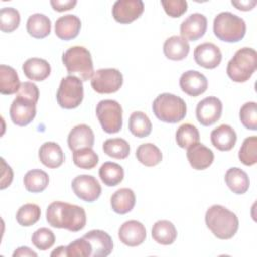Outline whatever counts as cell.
<instances>
[{"label": "cell", "instance_id": "6da1fadb", "mask_svg": "<svg viewBox=\"0 0 257 257\" xmlns=\"http://www.w3.org/2000/svg\"><path fill=\"white\" fill-rule=\"evenodd\" d=\"M46 221L53 228L78 232L86 225V214L80 206L55 201L46 209Z\"/></svg>", "mask_w": 257, "mask_h": 257}, {"label": "cell", "instance_id": "7a4b0ae2", "mask_svg": "<svg viewBox=\"0 0 257 257\" xmlns=\"http://www.w3.org/2000/svg\"><path fill=\"white\" fill-rule=\"evenodd\" d=\"M205 222L214 236L221 240L231 239L239 228L237 215L222 205L211 206L206 212Z\"/></svg>", "mask_w": 257, "mask_h": 257}, {"label": "cell", "instance_id": "3957f363", "mask_svg": "<svg viewBox=\"0 0 257 257\" xmlns=\"http://www.w3.org/2000/svg\"><path fill=\"white\" fill-rule=\"evenodd\" d=\"M153 112L158 119L168 123L181 121L187 113V104L183 98L173 93L159 94L152 104Z\"/></svg>", "mask_w": 257, "mask_h": 257}, {"label": "cell", "instance_id": "277c9868", "mask_svg": "<svg viewBox=\"0 0 257 257\" xmlns=\"http://www.w3.org/2000/svg\"><path fill=\"white\" fill-rule=\"evenodd\" d=\"M257 68V52L254 48L243 47L237 50L227 64V74L235 82H245Z\"/></svg>", "mask_w": 257, "mask_h": 257}, {"label": "cell", "instance_id": "5b68a950", "mask_svg": "<svg viewBox=\"0 0 257 257\" xmlns=\"http://www.w3.org/2000/svg\"><path fill=\"white\" fill-rule=\"evenodd\" d=\"M213 31L215 36L222 41L238 42L245 36L246 23L238 15L225 11L214 18Z\"/></svg>", "mask_w": 257, "mask_h": 257}, {"label": "cell", "instance_id": "8992f818", "mask_svg": "<svg viewBox=\"0 0 257 257\" xmlns=\"http://www.w3.org/2000/svg\"><path fill=\"white\" fill-rule=\"evenodd\" d=\"M62 62L69 75L77 74L82 81L88 80L94 73L91 54L83 46H71L65 50L62 54Z\"/></svg>", "mask_w": 257, "mask_h": 257}, {"label": "cell", "instance_id": "52a82bcc", "mask_svg": "<svg viewBox=\"0 0 257 257\" xmlns=\"http://www.w3.org/2000/svg\"><path fill=\"white\" fill-rule=\"evenodd\" d=\"M83 99L82 80L75 75H67L60 81L56 92V100L60 107L72 109L77 107Z\"/></svg>", "mask_w": 257, "mask_h": 257}, {"label": "cell", "instance_id": "ba28073f", "mask_svg": "<svg viewBox=\"0 0 257 257\" xmlns=\"http://www.w3.org/2000/svg\"><path fill=\"white\" fill-rule=\"evenodd\" d=\"M95 111L98 121L105 133L115 134L121 130L122 108L116 100H100L96 105Z\"/></svg>", "mask_w": 257, "mask_h": 257}, {"label": "cell", "instance_id": "9c48e42d", "mask_svg": "<svg viewBox=\"0 0 257 257\" xmlns=\"http://www.w3.org/2000/svg\"><path fill=\"white\" fill-rule=\"evenodd\" d=\"M90 83L97 93H113L121 87L123 76L116 68H100L94 71Z\"/></svg>", "mask_w": 257, "mask_h": 257}, {"label": "cell", "instance_id": "30bf717a", "mask_svg": "<svg viewBox=\"0 0 257 257\" xmlns=\"http://www.w3.org/2000/svg\"><path fill=\"white\" fill-rule=\"evenodd\" d=\"M73 193L82 201L92 203L101 194V186L91 175H78L71 182Z\"/></svg>", "mask_w": 257, "mask_h": 257}, {"label": "cell", "instance_id": "8fae6325", "mask_svg": "<svg viewBox=\"0 0 257 257\" xmlns=\"http://www.w3.org/2000/svg\"><path fill=\"white\" fill-rule=\"evenodd\" d=\"M222 110V101L216 96H208L198 102L196 116L202 125L210 126L220 119Z\"/></svg>", "mask_w": 257, "mask_h": 257}, {"label": "cell", "instance_id": "7c38bea8", "mask_svg": "<svg viewBox=\"0 0 257 257\" xmlns=\"http://www.w3.org/2000/svg\"><path fill=\"white\" fill-rule=\"evenodd\" d=\"M9 114L14 124L25 126L29 124L36 115V103L27 98L16 96L10 105Z\"/></svg>", "mask_w": 257, "mask_h": 257}, {"label": "cell", "instance_id": "4fadbf2b", "mask_svg": "<svg viewBox=\"0 0 257 257\" xmlns=\"http://www.w3.org/2000/svg\"><path fill=\"white\" fill-rule=\"evenodd\" d=\"M144 12L142 0H117L112 6V16L115 21L128 24L138 19Z\"/></svg>", "mask_w": 257, "mask_h": 257}, {"label": "cell", "instance_id": "5bb4252c", "mask_svg": "<svg viewBox=\"0 0 257 257\" xmlns=\"http://www.w3.org/2000/svg\"><path fill=\"white\" fill-rule=\"evenodd\" d=\"M194 58L198 65L207 69H213L221 63L222 52L214 43L204 42L195 48Z\"/></svg>", "mask_w": 257, "mask_h": 257}, {"label": "cell", "instance_id": "9a60e30c", "mask_svg": "<svg viewBox=\"0 0 257 257\" xmlns=\"http://www.w3.org/2000/svg\"><path fill=\"white\" fill-rule=\"evenodd\" d=\"M207 18L204 14L193 13L190 14L180 26V33L186 40L196 41L203 37L207 30Z\"/></svg>", "mask_w": 257, "mask_h": 257}, {"label": "cell", "instance_id": "2e32d148", "mask_svg": "<svg viewBox=\"0 0 257 257\" xmlns=\"http://www.w3.org/2000/svg\"><path fill=\"white\" fill-rule=\"evenodd\" d=\"M180 87L188 95L196 97L207 90L208 80L203 73L197 70H188L180 77Z\"/></svg>", "mask_w": 257, "mask_h": 257}, {"label": "cell", "instance_id": "e0dca14e", "mask_svg": "<svg viewBox=\"0 0 257 257\" xmlns=\"http://www.w3.org/2000/svg\"><path fill=\"white\" fill-rule=\"evenodd\" d=\"M146 236L145 226L137 220L126 221L118 229L119 240L130 247L141 245L145 241Z\"/></svg>", "mask_w": 257, "mask_h": 257}, {"label": "cell", "instance_id": "ac0fdd59", "mask_svg": "<svg viewBox=\"0 0 257 257\" xmlns=\"http://www.w3.org/2000/svg\"><path fill=\"white\" fill-rule=\"evenodd\" d=\"M85 238L92 247V257H106L113 249V242L111 237L102 230H91L87 232Z\"/></svg>", "mask_w": 257, "mask_h": 257}, {"label": "cell", "instance_id": "d6986e66", "mask_svg": "<svg viewBox=\"0 0 257 257\" xmlns=\"http://www.w3.org/2000/svg\"><path fill=\"white\" fill-rule=\"evenodd\" d=\"M94 144V134L90 126L81 123L71 128L67 137V145L74 152L83 148H92Z\"/></svg>", "mask_w": 257, "mask_h": 257}, {"label": "cell", "instance_id": "ffe728a7", "mask_svg": "<svg viewBox=\"0 0 257 257\" xmlns=\"http://www.w3.org/2000/svg\"><path fill=\"white\" fill-rule=\"evenodd\" d=\"M187 159L193 169L205 170L214 162V153L202 143H197L188 148Z\"/></svg>", "mask_w": 257, "mask_h": 257}, {"label": "cell", "instance_id": "44dd1931", "mask_svg": "<svg viewBox=\"0 0 257 257\" xmlns=\"http://www.w3.org/2000/svg\"><path fill=\"white\" fill-rule=\"evenodd\" d=\"M81 28L80 19L73 14L60 16L55 21V34L62 40H70L75 38Z\"/></svg>", "mask_w": 257, "mask_h": 257}, {"label": "cell", "instance_id": "7402d4cb", "mask_svg": "<svg viewBox=\"0 0 257 257\" xmlns=\"http://www.w3.org/2000/svg\"><path fill=\"white\" fill-rule=\"evenodd\" d=\"M236 141V132L229 124H221L211 132V143L219 151L227 152L232 150Z\"/></svg>", "mask_w": 257, "mask_h": 257}, {"label": "cell", "instance_id": "603a6c76", "mask_svg": "<svg viewBox=\"0 0 257 257\" xmlns=\"http://www.w3.org/2000/svg\"><path fill=\"white\" fill-rule=\"evenodd\" d=\"M40 162L47 168L56 169L64 162V153L61 147L54 142H45L38 151Z\"/></svg>", "mask_w": 257, "mask_h": 257}, {"label": "cell", "instance_id": "cb8c5ba5", "mask_svg": "<svg viewBox=\"0 0 257 257\" xmlns=\"http://www.w3.org/2000/svg\"><path fill=\"white\" fill-rule=\"evenodd\" d=\"M164 54L171 60H182L186 58L190 51L188 40L179 35H173L167 38L163 45Z\"/></svg>", "mask_w": 257, "mask_h": 257}, {"label": "cell", "instance_id": "d4e9b609", "mask_svg": "<svg viewBox=\"0 0 257 257\" xmlns=\"http://www.w3.org/2000/svg\"><path fill=\"white\" fill-rule=\"evenodd\" d=\"M22 70L28 79L42 81L49 76L51 72V67L48 61H46L45 59L31 57L22 64Z\"/></svg>", "mask_w": 257, "mask_h": 257}, {"label": "cell", "instance_id": "484cf974", "mask_svg": "<svg viewBox=\"0 0 257 257\" xmlns=\"http://www.w3.org/2000/svg\"><path fill=\"white\" fill-rule=\"evenodd\" d=\"M136 204V196L132 189L121 188L115 191L110 197L111 209L120 215L126 214L133 210Z\"/></svg>", "mask_w": 257, "mask_h": 257}, {"label": "cell", "instance_id": "4316f807", "mask_svg": "<svg viewBox=\"0 0 257 257\" xmlns=\"http://www.w3.org/2000/svg\"><path fill=\"white\" fill-rule=\"evenodd\" d=\"M225 182L229 189L237 194H245L250 186V180L245 171L238 167H233L227 170L225 174Z\"/></svg>", "mask_w": 257, "mask_h": 257}, {"label": "cell", "instance_id": "83f0119b", "mask_svg": "<svg viewBox=\"0 0 257 257\" xmlns=\"http://www.w3.org/2000/svg\"><path fill=\"white\" fill-rule=\"evenodd\" d=\"M26 30L28 34L34 38H44L49 35L51 31V21L42 13H34L27 19Z\"/></svg>", "mask_w": 257, "mask_h": 257}, {"label": "cell", "instance_id": "f1b7e54d", "mask_svg": "<svg viewBox=\"0 0 257 257\" xmlns=\"http://www.w3.org/2000/svg\"><path fill=\"white\" fill-rule=\"evenodd\" d=\"M152 237L161 245H171L177 239V229L172 222L160 220L152 228Z\"/></svg>", "mask_w": 257, "mask_h": 257}, {"label": "cell", "instance_id": "f546056e", "mask_svg": "<svg viewBox=\"0 0 257 257\" xmlns=\"http://www.w3.org/2000/svg\"><path fill=\"white\" fill-rule=\"evenodd\" d=\"M20 81L16 70L8 65H0V92L1 94L10 95L17 93L20 87Z\"/></svg>", "mask_w": 257, "mask_h": 257}, {"label": "cell", "instance_id": "4dcf8cb0", "mask_svg": "<svg viewBox=\"0 0 257 257\" xmlns=\"http://www.w3.org/2000/svg\"><path fill=\"white\" fill-rule=\"evenodd\" d=\"M98 175L104 185L107 187H114L123 180L124 172L122 167L117 163L105 162L99 168Z\"/></svg>", "mask_w": 257, "mask_h": 257}, {"label": "cell", "instance_id": "1f68e13d", "mask_svg": "<svg viewBox=\"0 0 257 257\" xmlns=\"http://www.w3.org/2000/svg\"><path fill=\"white\" fill-rule=\"evenodd\" d=\"M49 183V177L46 172L40 169L28 171L24 178L23 184L25 189L31 193H40L46 189Z\"/></svg>", "mask_w": 257, "mask_h": 257}, {"label": "cell", "instance_id": "d6a6232c", "mask_svg": "<svg viewBox=\"0 0 257 257\" xmlns=\"http://www.w3.org/2000/svg\"><path fill=\"white\" fill-rule=\"evenodd\" d=\"M136 157L141 164L147 167H154L163 159L161 150L152 143L140 145L136 151Z\"/></svg>", "mask_w": 257, "mask_h": 257}, {"label": "cell", "instance_id": "836d02e7", "mask_svg": "<svg viewBox=\"0 0 257 257\" xmlns=\"http://www.w3.org/2000/svg\"><path fill=\"white\" fill-rule=\"evenodd\" d=\"M128 130L137 138H146L152 132V122L143 111H134L128 119Z\"/></svg>", "mask_w": 257, "mask_h": 257}, {"label": "cell", "instance_id": "e575fe53", "mask_svg": "<svg viewBox=\"0 0 257 257\" xmlns=\"http://www.w3.org/2000/svg\"><path fill=\"white\" fill-rule=\"evenodd\" d=\"M200 134L198 128L191 123H183L176 132L177 145L182 149H188L189 147L199 143Z\"/></svg>", "mask_w": 257, "mask_h": 257}, {"label": "cell", "instance_id": "d590c367", "mask_svg": "<svg viewBox=\"0 0 257 257\" xmlns=\"http://www.w3.org/2000/svg\"><path fill=\"white\" fill-rule=\"evenodd\" d=\"M102 150L107 156L119 160L127 158L131 151L128 143L121 138L107 139L102 145Z\"/></svg>", "mask_w": 257, "mask_h": 257}, {"label": "cell", "instance_id": "8d00e7d4", "mask_svg": "<svg viewBox=\"0 0 257 257\" xmlns=\"http://www.w3.org/2000/svg\"><path fill=\"white\" fill-rule=\"evenodd\" d=\"M41 210L38 205L33 203H27L22 205L16 213V221L23 227H29L34 225L40 218Z\"/></svg>", "mask_w": 257, "mask_h": 257}, {"label": "cell", "instance_id": "74e56055", "mask_svg": "<svg viewBox=\"0 0 257 257\" xmlns=\"http://www.w3.org/2000/svg\"><path fill=\"white\" fill-rule=\"evenodd\" d=\"M72 160L74 165L78 168L90 170L97 165L98 155L92 150V148H83L73 152Z\"/></svg>", "mask_w": 257, "mask_h": 257}, {"label": "cell", "instance_id": "f35d334b", "mask_svg": "<svg viewBox=\"0 0 257 257\" xmlns=\"http://www.w3.org/2000/svg\"><path fill=\"white\" fill-rule=\"evenodd\" d=\"M239 160L246 166H253L257 163V138L248 137L244 140L238 154Z\"/></svg>", "mask_w": 257, "mask_h": 257}, {"label": "cell", "instance_id": "ab89813d", "mask_svg": "<svg viewBox=\"0 0 257 257\" xmlns=\"http://www.w3.org/2000/svg\"><path fill=\"white\" fill-rule=\"evenodd\" d=\"M20 23V14L13 7H3L0 10V29L3 32L14 31Z\"/></svg>", "mask_w": 257, "mask_h": 257}, {"label": "cell", "instance_id": "60d3db41", "mask_svg": "<svg viewBox=\"0 0 257 257\" xmlns=\"http://www.w3.org/2000/svg\"><path fill=\"white\" fill-rule=\"evenodd\" d=\"M239 116L242 124L246 128L250 131L257 130V103L255 101L244 103L240 108Z\"/></svg>", "mask_w": 257, "mask_h": 257}, {"label": "cell", "instance_id": "b9f144b4", "mask_svg": "<svg viewBox=\"0 0 257 257\" xmlns=\"http://www.w3.org/2000/svg\"><path fill=\"white\" fill-rule=\"evenodd\" d=\"M32 244L39 250L45 251L53 246L55 243V236L48 228L37 229L31 237Z\"/></svg>", "mask_w": 257, "mask_h": 257}, {"label": "cell", "instance_id": "7bdbcfd3", "mask_svg": "<svg viewBox=\"0 0 257 257\" xmlns=\"http://www.w3.org/2000/svg\"><path fill=\"white\" fill-rule=\"evenodd\" d=\"M68 257H89L92 254V247L85 238H78L66 246Z\"/></svg>", "mask_w": 257, "mask_h": 257}, {"label": "cell", "instance_id": "ee69618b", "mask_svg": "<svg viewBox=\"0 0 257 257\" xmlns=\"http://www.w3.org/2000/svg\"><path fill=\"white\" fill-rule=\"evenodd\" d=\"M161 4L165 12L173 18L182 16L188 8V3L185 0H162Z\"/></svg>", "mask_w": 257, "mask_h": 257}, {"label": "cell", "instance_id": "f6af8a7d", "mask_svg": "<svg viewBox=\"0 0 257 257\" xmlns=\"http://www.w3.org/2000/svg\"><path fill=\"white\" fill-rule=\"evenodd\" d=\"M16 96H21L24 98H27L34 103L38 101L39 98V90L36 84L30 81H24L21 82L20 87L16 93Z\"/></svg>", "mask_w": 257, "mask_h": 257}, {"label": "cell", "instance_id": "bcb514c9", "mask_svg": "<svg viewBox=\"0 0 257 257\" xmlns=\"http://www.w3.org/2000/svg\"><path fill=\"white\" fill-rule=\"evenodd\" d=\"M1 164H2V173H1V185L0 189L3 190L10 186L12 180H13V171L9 165L6 164L5 160L2 158L1 159Z\"/></svg>", "mask_w": 257, "mask_h": 257}, {"label": "cell", "instance_id": "7dc6e473", "mask_svg": "<svg viewBox=\"0 0 257 257\" xmlns=\"http://www.w3.org/2000/svg\"><path fill=\"white\" fill-rule=\"evenodd\" d=\"M76 0H51L50 4L55 11L63 12L72 9L76 5Z\"/></svg>", "mask_w": 257, "mask_h": 257}, {"label": "cell", "instance_id": "c3c4849f", "mask_svg": "<svg viewBox=\"0 0 257 257\" xmlns=\"http://www.w3.org/2000/svg\"><path fill=\"white\" fill-rule=\"evenodd\" d=\"M231 3L233 6H235L239 10L249 11L254 8V6L256 5L257 2L255 0H246V1L241 0V1H232Z\"/></svg>", "mask_w": 257, "mask_h": 257}, {"label": "cell", "instance_id": "681fc988", "mask_svg": "<svg viewBox=\"0 0 257 257\" xmlns=\"http://www.w3.org/2000/svg\"><path fill=\"white\" fill-rule=\"evenodd\" d=\"M13 257H37V253L32 251L29 247H26V246H21V247H18L12 254Z\"/></svg>", "mask_w": 257, "mask_h": 257}, {"label": "cell", "instance_id": "f907efd6", "mask_svg": "<svg viewBox=\"0 0 257 257\" xmlns=\"http://www.w3.org/2000/svg\"><path fill=\"white\" fill-rule=\"evenodd\" d=\"M50 256H60V257H63V256H67L66 254V246H59L57 247L54 251L51 252Z\"/></svg>", "mask_w": 257, "mask_h": 257}]
</instances>
